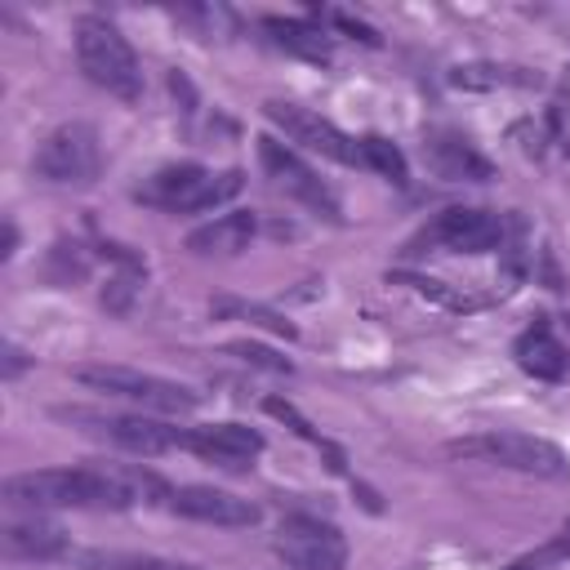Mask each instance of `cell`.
<instances>
[{
    "mask_svg": "<svg viewBox=\"0 0 570 570\" xmlns=\"http://www.w3.org/2000/svg\"><path fill=\"white\" fill-rule=\"evenodd\" d=\"M160 476L142 468H36L4 481V499L31 512L45 508H134L169 499Z\"/></svg>",
    "mask_w": 570,
    "mask_h": 570,
    "instance_id": "cell-1",
    "label": "cell"
},
{
    "mask_svg": "<svg viewBox=\"0 0 570 570\" xmlns=\"http://www.w3.org/2000/svg\"><path fill=\"white\" fill-rule=\"evenodd\" d=\"M76 62H80L85 80L107 89L111 98H120V102L142 98V62H138L134 45L120 36V27L107 22L102 13H85L76 22Z\"/></svg>",
    "mask_w": 570,
    "mask_h": 570,
    "instance_id": "cell-2",
    "label": "cell"
},
{
    "mask_svg": "<svg viewBox=\"0 0 570 570\" xmlns=\"http://www.w3.org/2000/svg\"><path fill=\"white\" fill-rule=\"evenodd\" d=\"M454 459H472V463H490V468H512L525 476H548L561 481L570 476V459L561 445H552L548 436L534 432H476V436H459L445 445Z\"/></svg>",
    "mask_w": 570,
    "mask_h": 570,
    "instance_id": "cell-3",
    "label": "cell"
},
{
    "mask_svg": "<svg viewBox=\"0 0 570 570\" xmlns=\"http://www.w3.org/2000/svg\"><path fill=\"white\" fill-rule=\"evenodd\" d=\"M240 187H245V174L240 169L214 174L205 165H165L134 196L142 205L165 209V214H200V209H214V205L232 200Z\"/></svg>",
    "mask_w": 570,
    "mask_h": 570,
    "instance_id": "cell-4",
    "label": "cell"
},
{
    "mask_svg": "<svg viewBox=\"0 0 570 570\" xmlns=\"http://www.w3.org/2000/svg\"><path fill=\"white\" fill-rule=\"evenodd\" d=\"M71 379L89 392H102V396H116V401H129V405H142V410H156V414H191L200 405L196 387L160 379V374L129 370V365H76Z\"/></svg>",
    "mask_w": 570,
    "mask_h": 570,
    "instance_id": "cell-5",
    "label": "cell"
},
{
    "mask_svg": "<svg viewBox=\"0 0 570 570\" xmlns=\"http://www.w3.org/2000/svg\"><path fill=\"white\" fill-rule=\"evenodd\" d=\"M36 174L45 183H58V187H89L102 169V151H98V134L94 125L85 120H71V125H58L40 151H36Z\"/></svg>",
    "mask_w": 570,
    "mask_h": 570,
    "instance_id": "cell-6",
    "label": "cell"
},
{
    "mask_svg": "<svg viewBox=\"0 0 570 570\" xmlns=\"http://www.w3.org/2000/svg\"><path fill=\"white\" fill-rule=\"evenodd\" d=\"M419 245H436L450 254H490L508 245V218L481 205H450L419 232Z\"/></svg>",
    "mask_w": 570,
    "mask_h": 570,
    "instance_id": "cell-7",
    "label": "cell"
},
{
    "mask_svg": "<svg viewBox=\"0 0 570 570\" xmlns=\"http://www.w3.org/2000/svg\"><path fill=\"white\" fill-rule=\"evenodd\" d=\"M258 160H263V174L272 178L276 191H285L289 200H298V205L312 209L316 218L338 223V196L330 191V183H325L298 151H289L281 138H258Z\"/></svg>",
    "mask_w": 570,
    "mask_h": 570,
    "instance_id": "cell-8",
    "label": "cell"
},
{
    "mask_svg": "<svg viewBox=\"0 0 570 570\" xmlns=\"http://www.w3.org/2000/svg\"><path fill=\"white\" fill-rule=\"evenodd\" d=\"M272 548L289 570H343L347 566V539L338 534V525L307 517V512L285 517Z\"/></svg>",
    "mask_w": 570,
    "mask_h": 570,
    "instance_id": "cell-9",
    "label": "cell"
},
{
    "mask_svg": "<svg viewBox=\"0 0 570 570\" xmlns=\"http://www.w3.org/2000/svg\"><path fill=\"white\" fill-rule=\"evenodd\" d=\"M263 116L289 142H298V147H307V151H316V156H325L334 165H361V138L343 134L334 120H325V116H316V111H307L298 102H276V98L263 102Z\"/></svg>",
    "mask_w": 570,
    "mask_h": 570,
    "instance_id": "cell-10",
    "label": "cell"
},
{
    "mask_svg": "<svg viewBox=\"0 0 570 570\" xmlns=\"http://www.w3.org/2000/svg\"><path fill=\"white\" fill-rule=\"evenodd\" d=\"M263 432L249 428V423H205V428H187L178 436V450H191L200 454L205 463H218V468H249L258 454H263Z\"/></svg>",
    "mask_w": 570,
    "mask_h": 570,
    "instance_id": "cell-11",
    "label": "cell"
},
{
    "mask_svg": "<svg viewBox=\"0 0 570 570\" xmlns=\"http://www.w3.org/2000/svg\"><path fill=\"white\" fill-rule=\"evenodd\" d=\"M169 508L187 521H205V525H258L263 508L254 499H240L232 490H218V485H183L169 494Z\"/></svg>",
    "mask_w": 570,
    "mask_h": 570,
    "instance_id": "cell-12",
    "label": "cell"
},
{
    "mask_svg": "<svg viewBox=\"0 0 570 570\" xmlns=\"http://www.w3.org/2000/svg\"><path fill=\"white\" fill-rule=\"evenodd\" d=\"M423 156L450 183H485V178H494V165L454 129H432L423 138Z\"/></svg>",
    "mask_w": 570,
    "mask_h": 570,
    "instance_id": "cell-13",
    "label": "cell"
},
{
    "mask_svg": "<svg viewBox=\"0 0 570 570\" xmlns=\"http://www.w3.org/2000/svg\"><path fill=\"white\" fill-rule=\"evenodd\" d=\"M71 419L98 423V432H102L107 441H116L120 450H129V454H165V450H178V436H183V428H169V423H156V419H142V414L94 419V414L71 410Z\"/></svg>",
    "mask_w": 570,
    "mask_h": 570,
    "instance_id": "cell-14",
    "label": "cell"
},
{
    "mask_svg": "<svg viewBox=\"0 0 570 570\" xmlns=\"http://www.w3.org/2000/svg\"><path fill=\"white\" fill-rule=\"evenodd\" d=\"M254 232H258V218L249 209H232V214H218L214 223L187 232V249L200 254V258H214V254L218 258H232V254L249 249Z\"/></svg>",
    "mask_w": 570,
    "mask_h": 570,
    "instance_id": "cell-15",
    "label": "cell"
},
{
    "mask_svg": "<svg viewBox=\"0 0 570 570\" xmlns=\"http://www.w3.org/2000/svg\"><path fill=\"white\" fill-rule=\"evenodd\" d=\"M512 356H517V365L525 370V374H534V379H561L566 370H570V347L552 334V325L548 321H534L530 330H521L517 334V343H512Z\"/></svg>",
    "mask_w": 570,
    "mask_h": 570,
    "instance_id": "cell-16",
    "label": "cell"
},
{
    "mask_svg": "<svg viewBox=\"0 0 570 570\" xmlns=\"http://www.w3.org/2000/svg\"><path fill=\"white\" fill-rule=\"evenodd\" d=\"M0 543H4V557H18V561H49V557H62V552H67V530L53 525V521H45V517L36 512L31 521L4 525Z\"/></svg>",
    "mask_w": 570,
    "mask_h": 570,
    "instance_id": "cell-17",
    "label": "cell"
},
{
    "mask_svg": "<svg viewBox=\"0 0 570 570\" xmlns=\"http://www.w3.org/2000/svg\"><path fill=\"white\" fill-rule=\"evenodd\" d=\"M263 31L272 36V45H281L285 53H298L307 62H330V53H334L330 36L303 18H263Z\"/></svg>",
    "mask_w": 570,
    "mask_h": 570,
    "instance_id": "cell-18",
    "label": "cell"
},
{
    "mask_svg": "<svg viewBox=\"0 0 570 570\" xmlns=\"http://www.w3.org/2000/svg\"><path fill=\"white\" fill-rule=\"evenodd\" d=\"M450 85H454V89H525V85H539V76L525 71V67L468 62V67H454V71H450Z\"/></svg>",
    "mask_w": 570,
    "mask_h": 570,
    "instance_id": "cell-19",
    "label": "cell"
},
{
    "mask_svg": "<svg viewBox=\"0 0 570 570\" xmlns=\"http://www.w3.org/2000/svg\"><path fill=\"white\" fill-rule=\"evenodd\" d=\"M107 254L116 258V276H111V281H107V289H102V307L120 316V312H129V303L138 298L147 267H142V258H138V254H129V249H120V245H107Z\"/></svg>",
    "mask_w": 570,
    "mask_h": 570,
    "instance_id": "cell-20",
    "label": "cell"
},
{
    "mask_svg": "<svg viewBox=\"0 0 570 570\" xmlns=\"http://www.w3.org/2000/svg\"><path fill=\"white\" fill-rule=\"evenodd\" d=\"M361 165L374 169V174H383V178L396 183V187H405V178H410L401 147H396L392 138H383V134H365V138H361Z\"/></svg>",
    "mask_w": 570,
    "mask_h": 570,
    "instance_id": "cell-21",
    "label": "cell"
},
{
    "mask_svg": "<svg viewBox=\"0 0 570 570\" xmlns=\"http://www.w3.org/2000/svg\"><path fill=\"white\" fill-rule=\"evenodd\" d=\"M387 281H396V285H410V289H419L423 298H436L441 307H454V312H468V307H481V298H468V294H459V289H450L445 281H432V276H414V272H396V276H387Z\"/></svg>",
    "mask_w": 570,
    "mask_h": 570,
    "instance_id": "cell-22",
    "label": "cell"
},
{
    "mask_svg": "<svg viewBox=\"0 0 570 570\" xmlns=\"http://www.w3.org/2000/svg\"><path fill=\"white\" fill-rule=\"evenodd\" d=\"M80 566L85 570H191V566H174L160 557H138V552H85Z\"/></svg>",
    "mask_w": 570,
    "mask_h": 570,
    "instance_id": "cell-23",
    "label": "cell"
},
{
    "mask_svg": "<svg viewBox=\"0 0 570 570\" xmlns=\"http://www.w3.org/2000/svg\"><path fill=\"white\" fill-rule=\"evenodd\" d=\"M214 312H236V316H245V321H254V325H267L272 334H285V338H294V325H289L285 316L267 312V307H249V303H236V298H218V303H214Z\"/></svg>",
    "mask_w": 570,
    "mask_h": 570,
    "instance_id": "cell-24",
    "label": "cell"
},
{
    "mask_svg": "<svg viewBox=\"0 0 570 570\" xmlns=\"http://www.w3.org/2000/svg\"><path fill=\"white\" fill-rule=\"evenodd\" d=\"M89 272V254H85V245H67V240H58L53 245V281H80Z\"/></svg>",
    "mask_w": 570,
    "mask_h": 570,
    "instance_id": "cell-25",
    "label": "cell"
},
{
    "mask_svg": "<svg viewBox=\"0 0 570 570\" xmlns=\"http://www.w3.org/2000/svg\"><path fill=\"white\" fill-rule=\"evenodd\" d=\"M227 352H232V356H240L245 365H263V370H272V374H289V370H294L285 356H276V352H267V347H258V343H249V338L227 343Z\"/></svg>",
    "mask_w": 570,
    "mask_h": 570,
    "instance_id": "cell-26",
    "label": "cell"
},
{
    "mask_svg": "<svg viewBox=\"0 0 570 570\" xmlns=\"http://www.w3.org/2000/svg\"><path fill=\"white\" fill-rule=\"evenodd\" d=\"M267 414H276L281 423H289V428H294V432H298L303 441H312V445H325V441H321V436L312 432V423H307V419H303V414H298V410H294L289 401H281V396H267Z\"/></svg>",
    "mask_w": 570,
    "mask_h": 570,
    "instance_id": "cell-27",
    "label": "cell"
},
{
    "mask_svg": "<svg viewBox=\"0 0 570 570\" xmlns=\"http://www.w3.org/2000/svg\"><path fill=\"white\" fill-rule=\"evenodd\" d=\"M330 22H334L338 31H347V36H356V40H365V45H379V36H374V27H365V22H356L352 13H330Z\"/></svg>",
    "mask_w": 570,
    "mask_h": 570,
    "instance_id": "cell-28",
    "label": "cell"
},
{
    "mask_svg": "<svg viewBox=\"0 0 570 570\" xmlns=\"http://www.w3.org/2000/svg\"><path fill=\"white\" fill-rule=\"evenodd\" d=\"M22 365H27V356H22L18 347H4V379H18Z\"/></svg>",
    "mask_w": 570,
    "mask_h": 570,
    "instance_id": "cell-29",
    "label": "cell"
},
{
    "mask_svg": "<svg viewBox=\"0 0 570 570\" xmlns=\"http://www.w3.org/2000/svg\"><path fill=\"white\" fill-rule=\"evenodd\" d=\"M13 245H18V227L4 223V258H13Z\"/></svg>",
    "mask_w": 570,
    "mask_h": 570,
    "instance_id": "cell-30",
    "label": "cell"
}]
</instances>
